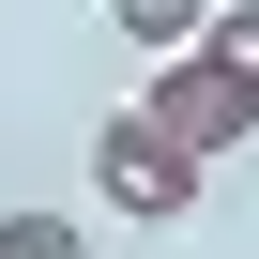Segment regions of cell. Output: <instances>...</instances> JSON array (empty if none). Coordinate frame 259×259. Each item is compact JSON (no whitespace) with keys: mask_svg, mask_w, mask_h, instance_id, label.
<instances>
[{"mask_svg":"<svg viewBox=\"0 0 259 259\" xmlns=\"http://www.w3.org/2000/svg\"><path fill=\"white\" fill-rule=\"evenodd\" d=\"M198 183H213V168L168 138V122H138V107H122V122H92V198H107V213L183 229V213H198Z\"/></svg>","mask_w":259,"mask_h":259,"instance_id":"obj_1","label":"cell"},{"mask_svg":"<svg viewBox=\"0 0 259 259\" xmlns=\"http://www.w3.org/2000/svg\"><path fill=\"white\" fill-rule=\"evenodd\" d=\"M138 122H168V138H183V153L213 168V153H244V138H259V92H244V76L213 61V46H183V61H153Z\"/></svg>","mask_w":259,"mask_h":259,"instance_id":"obj_2","label":"cell"},{"mask_svg":"<svg viewBox=\"0 0 259 259\" xmlns=\"http://www.w3.org/2000/svg\"><path fill=\"white\" fill-rule=\"evenodd\" d=\"M107 31L138 46V61H183V46L213 31V0H107Z\"/></svg>","mask_w":259,"mask_h":259,"instance_id":"obj_3","label":"cell"},{"mask_svg":"<svg viewBox=\"0 0 259 259\" xmlns=\"http://www.w3.org/2000/svg\"><path fill=\"white\" fill-rule=\"evenodd\" d=\"M0 259H92V229H76V213H46V198H31V213H0Z\"/></svg>","mask_w":259,"mask_h":259,"instance_id":"obj_4","label":"cell"},{"mask_svg":"<svg viewBox=\"0 0 259 259\" xmlns=\"http://www.w3.org/2000/svg\"><path fill=\"white\" fill-rule=\"evenodd\" d=\"M198 46H213V61H229V76L259 92V0H213V31H198Z\"/></svg>","mask_w":259,"mask_h":259,"instance_id":"obj_5","label":"cell"}]
</instances>
